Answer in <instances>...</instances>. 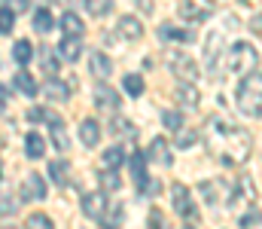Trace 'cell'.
Masks as SVG:
<instances>
[{"label":"cell","mask_w":262,"mask_h":229,"mask_svg":"<svg viewBox=\"0 0 262 229\" xmlns=\"http://www.w3.org/2000/svg\"><path fill=\"white\" fill-rule=\"evenodd\" d=\"M220 49H223V34H220V31H210V34H207V40H204V61H207L210 68L216 65Z\"/></svg>","instance_id":"obj_14"},{"label":"cell","mask_w":262,"mask_h":229,"mask_svg":"<svg viewBox=\"0 0 262 229\" xmlns=\"http://www.w3.org/2000/svg\"><path fill=\"white\" fill-rule=\"evenodd\" d=\"M168 68L180 76L183 82H195L198 79V65L189 55H183V52H174V49H171V52H168Z\"/></svg>","instance_id":"obj_4"},{"label":"cell","mask_w":262,"mask_h":229,"mask_svg":"<svg viewBox=\"0 0 262 229\" xmlns=\"http://www.w3.org/2000/svg\"><path fill=\"white\" fill-rule=\"evenodd\" d=\"M15 28V12L9 6H0V34H9Z\"/></svg>","instance_id":"obj_35"},{"label":"cell","mask_w":262,"mask_h":229,"mask_svg":"<svg viewBox=\"0 0 262 229\" xmlns=\"http://www.w3.org/2000/svg\"><path fill=\"white\" fill-rule=\"evenodd\" d=\"M34 28H37L40 34H49V31L55 28L52 12H49V9H37V12H34Z\"/></svg>","instance_id":"obj_31"},{"label":"cell","mask_w":262,"mask_h":229,"mask_svg":"<svg viewBox=\"0 0 262 229\" xmlns=\"http://www.w3.org/2000/svg\"><path fill=\"white\" fill-rule=\"evenodd\" d=\"M116 34H119L122 40H140V37H143V25H140V18H134V15H122L119 25H116Z\"/></svg>","instance_id":"obj_8"},{"label":"cell","mask_w":262,"mask_h":229,"mask_svg":"<svg viewBox=\"0 0 262 229\" xmlns=\"http://www.w3.org/2000/svg\"><path fill=\"white\" fill-rule=\"evenodd\" d=\"M238 110L244 116L259 119V113H262V76H259V71H250V74L241 79V86H238Z\"/></svg>","instance_id":"obj_1"},{"label":"cell","mask_w":262,"mask_h":229,"mask_svg":"<svg viewBox=\"0 0 262 229\" xmlns=\"http://www.w3.org/2000/svg\"><path fill=\"white\" fill-rule=\"evenodd\" d=\"M128 168H131V177L137 180V183H143L146 180V156L140 150H134L128 156Z\"/></svg>","instance_id":"obj_21"},{"label":"cell","mask_w":262,"mask_h":229,"mask_svg":"<svg viewBox=\"0 0 262 229\" xmlns=\"http://www.w3.org/2000/svg\"><path fill=\"white\" fill-rule=\"evenodd\" d=\"M177 135H180V138H177V147H180V150H189V147L195 144V138H198L195 132H186V129H180Z\"/></svg>","instance_id":"obj_38"},{"label":"cell","mask_w":262,"mask_h":229,"mask_svg":"<svg viewBox=\"0 0 262 229\" xmlns=\"http://www.w3.org/2000/svg\"><path fill=\"white\" fill-rule=\"evenodd\" d=\"M25 190L31 193L28 199H46V180H43L37 171H31V174H28V180H25Z\"/></svg>","instance_id":"obj_25"},{"label":"cell","mask_w":262,"mask_h":229,"mask_svg":"<svg viewBox=\"0 0 262 229\" xmlns=\"http://www.w3.org/2000/svg\"><path fill=\"white\" fill-rule=\"evenodd\" d=\"M49 3H61V6H64V3H70V0H49Z\"/></svg>","instance_id":"obj_45"},{"label":"cell","mask_w":262,"mask_h":229,"mask_svg":"<svg viewBox=\"0 0 262 229\" xmlns=\"http://www.w3.org/2000/svg\"><path fill=\"white\" fill-rule=\"evenodd\" d=\"M0 110H3V101H0Z\"/></svg>","instance_id":"obj_47"},{"label":"cell","mask_w":262,"mask_h":229,"mask_svg":"<svg viewBox=\"0 0 262 229\" xmlns=\"http://www.w3.org/2000/svg\"><path fill=\"white\" fill-rule=\"evenodd\" d=\"M25 153H28V159H43V156H46V141H43L37 132H31V135L25 138Z\"/></svg>","instance_id":"obj_22"},{"label":"cell","mask_w":262,"mask_h":229,"mask_svg":"<svg viewBox=\"0 0 262 229\" xmlns=\"http://www.w3.org/2000/svg\"><path fill=\"white\" fill-rule=\"evenodd\" d=\"M12 58H15L18 65H28V61L34 58V46H31V40H18V43L12 46Z\"/></svg>","instance_id":"obj_29"},{"label":"cell","mask_w":262,"mask_h":229,"mask_svg":"<svg viewBox=\"0 0 262 229\" xmlns=\"http://www.w3.org/2000/svg\"><path fill=\"white\" fill-rule=\"evenodd\" d=\"M28 229H55V226H52V220L46 214H31L28 217Z\"/></svg>","instance_id":"obj_37"},{"label":"cell","mask_w":262,"mask_h":229,"mask_svg":"<svg viewBox=\"0 0 262 229\" xmlns=\"http://www.w3.org/2000/svg\"><path fill=\"white\" fill-rule=\"evenodd\" d=\"M79 52H82L79 37H64V40L58 43V58H64V61H76V58H79Z\"/></svg>","instance_id":"obj_18"},{"label":"cell","mask_w":262,"mask_h":229,"mask_svg":"<svg viewBox=\"0 0 262 229\" xmlns=\"http://www.w3.org/2000/svg\"><path fill=\"white\" fill-rule=\"evenodd\" d=\"M253 153V138L241 129H226V150H223V162L229 165H244Z\"/></svg>","instance_id":"obj_2"},{"label":"cell","mask_w":262,"mask_h":229,"mask_svg":"<svg viewBox=\"0 0 262 229\" xmlns=\"http://www.w3.org/2000/svg\"><path fill=\"white\" fill-rule=\"evenodd\" d=\"M89 71L98 76V79H107V76L113 74V61H110L104 52H92V58H89Z\"/></svg>","instance_id":"obj_13"},{"label":"cell","mask_w":262,"mask_h":229,"mask_svg":"<svg viewBox=\"0 0 262 229\" xmlns=\"http://www.w3.org/2000/svg\"><path fill=\"white\" fill-rule=\"evenodd\" d=\"M122 217H125V208H122V205H113L110 211H104V214H101V220H98V223H101L104 229H119V226H122Z\"/></svg>","instance_id":"obj_24"},{"label":"cell","mask_w":262,"mask_h":229,"mask_svg":"<svg viewBox=\"0 0 262 229\" xmlns=\"http://www.w3.org/2000/svg\"><path fill=\"white\" fill-rule=\"evenodd\" d=\"M146 229H168V226H165V214H162L159 208H152V211H149V223H146Z\"/></svg>","instance_id":"obj_39"},{"label":"cell","mask_w":262,"mask_h":229,"mask_svg":"<svg viewBox=\"0 0 262 229\" xmlns=\"http://www.w3.org/2000/svg\"><path fill=\"white\" fill-rule=\"evenodd\" d=\"M171 202H174L177 214H183V217H192V214H195V205H192L189 186H183V183H174V190H171Z\"/></svg>","instance_id":"obj_6"},{"label":"cell","mask_w":262,"mask_h":229,"mask_svg":"<svg viewBox=\"0 0 262 229\" xmlns=\"http://www.w3.org/2000/svg\"><path fill=\"white\" fill-rule=\"evenodd\" d=\"M46 171H49V180H55V186H64L67 177H70V174H67V171H70V165H67V162H49V168H46Z\"/></svg>","instance_id":"obj_28"},{"label":"cell","mask_w":262,"mask_h":229,"mask_svg":"<svg viewBox=\"0 0 262 229\" xmlns=\"http://www.w3.org/2000/svg\"><path fill=\"white\" fill-rule=\"evenodd\" d=\"M241 3H250V0H241Z\"/></svg>","instance_id":"obj_46"},{"label":"cell","mask_w":262,"mask_h":229,"mask_svg":"<svg viewBox=\"0 0 262 229\" xmlns=\"http://www.w3.org/2000/svg\"><path fill=\"white\" fill-rule=\"evenodd\" d=\"M15 89L21 92V95H28V98H34L37 95V82H34V76L28 74V71H15Z\"/></svg>","instance_id":"obj_26"},{"label":"cell","mask_w":262,"mask_h":229,"mask_svg":"<svg viewBox=\"0 0 262 229\" xmlns=\"http://www.w3.org/2000/svg\"><path fill=\"white\" fill-rule=\"evenodd\" d=\"M122 162H125V150L122 147H107L104 150V168H113L116 171Z\"/></svg>","instance_id":"obj_32"},{"label":"cell","mask_w":262,"mask_h":229,"mask_svg":"<svg viewBox=\"0 0 262 229\" xmlns=\"http://www.w3.org/2000/svg\"><path fill=\"white\" fill-rule=\"evenodd\" d=\"M61 31H64V37H82L85 25H82V18H79L76 12H64V18H61Z\"/></svg>","instance_id":"obj_23"},{"label":"cell","mask_w":262,"mask_h":229,"mask_svg":"<svg viewBox=\"0 0 262 229\" xmlns=\"http://www.w3.org/2000/svg\"><path fill=\"white\" fill-rule=\"evenodd\" d=\"M256 226H259V208H253L250 214L241 217V229H256Z\"/></svg>","instance_id":"obj_40"},{"label":"cell","mask_w":262,"mask_h":229,"mask_svg":"<svg viewBox=\"0 0 262 229\" xmlns=\"http://www.w3.org/2000/svg\"><path fill=\"white\" fill-rule=\"evenodd\" d=\"M46 122H49V132H52V144L58 150H70V138H67V132H64V119L61 116H52L46 110Z\"/></svg>","instance_id":"obj_7"},{"label":"cell","mask_w":262,"mask_h":229,"mask_svg":"<svg viewBox=\"0 0 262 229\" xmlns=\"http://www.w3.org/2000/svg\"><path fill=\"white\" fill-rule=\"evenodd\" d=\"M18 211V202L12 196H0V217H12Z\"/></svg>","instance_id":"obj_36"},{"label":"cell","mask_w":262,"mask_h":229,"mask_svg":"<svg viewBox=\"0 0 262 229\" xmlns=\"http://www.w3.org/2000/svg\"><path fill=\"white\" fill-rule=\"evenodd\" d=\"M46 119V110L43 107H31L28 110V122H43Z\"/></svg>","instance_id":"obj_41"},{"label":"cell","mask_w":262,"mask_h":229,"mask_svg":"<svg viewBox=\"0 0 262 229\" xmlns=\"http://www.w3.org/2000/svg\"><path fill=\"white\" fill-rule=\"evenodd\" d=\"M110 208V202H107V193H85L82 196V214L89 217V220H101V214Z\"/></svg>","instance_id":"obj_5"},{"label":"cell","mask_w":262,"mask_h":229,"mask_svg":"<svg viewBox=\"0 0 262 229\" xmlns=\"http://www.w3.org/2000/svg\"><path fill=\"white\" fill-rule=\"evenodd\" d=\"M85 9H89V15H95V18H104V15L113 9V0H85Z\"/></svg>","instance_id":"obj_33"},{"label":"cell","mask_w":262,"mask_h":229,"mask_svg":"<svg viewBox=\"0 0 262 229\" xmlns=\"http://www.w3.org/2000/svg\"><path fill=\"white\" fill-rule=\"evenodd\" d=\"M98 183L104 186V193H113V190H119V186H122V177H119L113 168H107V171H101V174H98Z\"/></svg>","instance_id":"obj_30"},{"label":"cell","mask_w":262,"mask_h":229,"mask_svg":"<svg viewBox=\"0 0 262 229\" xmlns=\"http://www.w3.org/2000/svg\"><path fill=\"white\" fill-rule=\"evenodd\" d=\"M95 104H98V107H107V110H116V107L122 104V98H119L110 86H98V89H95Z\"/></svg>","instance_id":"obj_15"},{"label":"cell","mask_w":262,"mask_h":229,"mask_svg":"<svg viewBox=\"0 0 262 229\" xmlns=\"http://www.w3.org/2000/svg\"><path fill=\"white\" fill-rule=\"evenodd\" d=\"M79 141H82V147H98V141H101L98 119H82L79 122Z\"/></svg>","instance_id":"obj_9"},{"label":"cell","mask_w":262,"mask_h":229,"mask_svg":"<svg viewBox=\"0 0 262 229\" xmlns=\"http://www.w3.org/2000/svg\"><path fill=\"white\" fill-rule=\"evenodd\" d=\"M110 129H113V132H131V126H125V119H119V116L110 122Z\"/></svg>","instance_id":"obj_43"},{"label":"cell","mask_w":262,"mask_h":229,"mask_svg":"<svg viewBox=\"0 0 262 229\" xmlns=\"http://www.w3.org/2000/svg\"><path fill=\"white\" fill-rule=\"evenodd\" d=\"M28 6H31L28 0H9V9H12V12H25Z\"/></svg>","instance_id":"obj_42"},{"label":"cell","mask_w":262,"mask_h":229,"mask_svg":"<svg viewBox=\"0 0 262 229\" xmlns=\"http://www.w3.org/2000/svg\"><path fill=\"white\" fill-rule=\"evenodd\" d=\"M40 65H43V71L49 76L58 74V65H61V58H58V52L52 49V46H40Z\"/></svg>","instance_id":"obj_19"},{"label":"cell","mask_w":262,"mask_h":229,"mask_svg":"<svg viewBox=\"0 0 262 229\" xmlns=\"http://www.w3.org/2000/svg\"><path fill=\"white\" fill-rule=\"evenodd\" d=\"M162 122H165L168 132H180V129H183V116H180L177 110H165V113H162Z\"/></svg>","instance_id":"obj_34"},{"label":"cell","mask_w":262,"mask_h":229,"mask_svg":"<svg viewBox=\"0 0 262 229\" xmlns=\"http://www.w3.org/2000/svg\"><path fill=\"white\" fill-rule=\"evenodd\" d=\"M159 37L162 40H171V43H189L195 34L192 31H183V28H177L171 22H165V25H159Z\"/></svg>","instance_id":"obj_11"},{"label":"cell","mask_w":262,"mask_h":229,"mask_svg":"<svg viewBox=\"0 0 262 229\" xmlns=\"http://www.w3.org/2000/svg\"><path fill=\"white\" fill-rule=\"evenodd\" d=\"M262 18H259V12H256V15H253V22H250V28H253V34H259L262 31V25H259Z\"/></svg>","instance_id":"obj_44"},{"label":"cell","mask_w":262,"mask_h":229,"mask_svg":"<svg viewBox=\"0 0 262 229\" xmlns=\"http://www.w3.org/2000/svg\"><path fill=\"white\" fill-rule=\"evenodd\" d=\"M229 193V186L223 183V180H204L201 183V199L207 202V205H220V199Z\"/></svg>","instance_id":"obj_10"},{"label":"cell","mask_w":262,"mask_h":229,"mask_svg":"<svg viewBox=\"0 0 262 229\" xmlns=\"http://www.w3.org/2000/svg\"><path fill=\"white\" fill-rule=\"evenodd\" d=\"M256 61H259V52L250 43H235L229 49V58H226L232 74H250V71H256Z\"/></svg>","instance_id":"obj_3"},{"label":"cell","mask_w":262,"mask_h":229,"mask_svg":"<svg viewBox=\"0 0 262 229\" xmlns=\"http://www.w3.org/2000/svg\"><path fill=\"white\" fill-rule=\"evenodd\" d=\"M149 159H156L159 165H171V147H168V141L165 138H152V144H149Z\"/></svg>","instance_id":"obj_17"},{"label":"cell","mask_w":262,"mask_h":229,"mask_svg":"<svg viewBox=\"0 0 262 229\" xmlns=\"http://www.w3.org/2000/svg\"><path fill=\"white\" fill-rule=\"evenodd\" d=\"M177 15H180L183 22H204V18H207V9H201L195 0H180V3H177Z\"/></svg>","instance_id":"obj_12"},{"label":"cell","mask_w":262,"mask_h":229,"mask_svg":"<svg viewBox=\"0 0 262 229\" xmlns=\"http://www.w3.org/2000/svg\"><path fill=\"white\" fill-rule=\"evenodd\" d=\"M198 89H195V82H180L177 86V101L183 104V107H198Z\"/></svg>","instance_id":"obj_20"},{"label":"cell","mask_w":262,"mask_h":229,"mask_svg":"<svg viewBox=\"0 0 262 229\" xmlns=\"http://www.w3.org/2000/svg\"><path fill=\"white\" fill-rule=\"evenodd\" d=\"M3 229H12V226H3Z\"/></svg>","instance_id":"obj_48"},{"label":"cell","mask_w":262,"mask_h":229,"mask_svg":"<svg viewBox=\"0 0 262 229\" xmlns=\"http://www.w3.org/2000/svg\"><path fill=\"white\" fill-rule=\"evenodd\" d=\"M122 89L128 92V98H140L143 95V76L140 74H125V79H122Z\"/></svg>","instance_id":"obj_27"},{"label":"cell","mask_w":262,"mask_h":229,"mask_svg":"<svg viewBox=\"0 0 262 229\" xmlns=\"http://www.w3.org/2000/svg\"><path fill=\"white\" fill-rule=\"evenodd\" d=\"M43 92H46V98H52V101H67V98H70V86L61 82L58 76H49L46 86H43Z\"/></svg>","instance_id":"obj_16"},{"label":"cell","mask_w":262,"mask_h":229,"mask_svg":"<svg viewBox=\"0 0 262 229\" xmlns=\"http://www.w3.org/2000/svg\"><path fill=\"white\" fill-rule=\"evenodd\" d=\"M186 229H192V226H186Z\"/></svg>","instance_id":"obj_49"}]
</instances>
